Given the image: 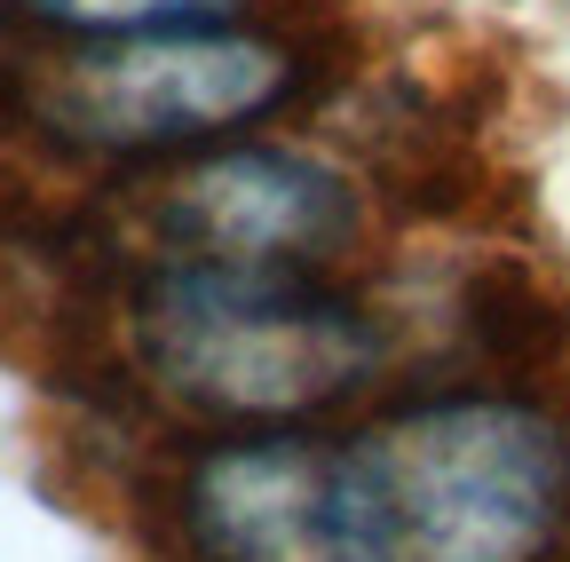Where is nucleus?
<instances>
[{
    "label": "nucleus",
    "mask_w": 570,
    "mask_h": 562,
    "mask_svg": "<svg viewBox=\"0 0 570 562\" xmlns=\"http://www.w3.org/2000/svg\"><path fill=\"white\" fill-rule=\"evenodd\" d=\"M341 562H547L570 531V428L523 396H428L333 436Z\"/></svg>",
    "instance_id": "f257e3e1"
},
{
    "label": "nucleus",
    "mask_w": 570,
    "mask_h": 562,
    "mask_svg": "<svg viewBox=\"0 0 570 562\" xmlns=\"http://www.w3.org/2000/svg\"><path fill=\"white\" fill-rule=\"evenodd\" d=\"M127 365L159 404L254 436L365 388L381 325L317 269L151 262L127 286Z\"/></svg>",
    "instance_id": "f03ea898"
},
{
    "label": "nucleus",
    "mask_w": 570,
    "mask_h": 562,
    "mask_svg": "<svg viewBox=\"0 0 570 562\" xmlns=\"http://www.w3.org/2000/svg\"><path fill=\"white\" fill-rule=\"evenodd\" d=\"M294 88H302V56L285 40L238 24H175V32L80 40L48 63H24L17 103L63 151L151 159L254 127Z\"/></svg>",
    "instance_id": "7ed1b4c3"
},
{
    "label": "nucleus",
    "mask_w": 570,
    "mask_h": 562,
    "mask_svg": "<svg viewBox=\"0 0 570 562\" xmlns=\"http://www.w3.org/2000/svg\"><path fill=\"white\" fill-rule=\"evenodd\" d=\"M142 230L159 238V262L325 269L356 246L365 206H356L348 175H333L309 151L230 144L142 183Z\"/></svg>",
    "instance_id": "20e7f679"
},
{
    "label": "nucleus",
    "mask_w": 570,
    "mask_h": 562,
    "mask_svg": "<svg viewBox=\"0 0 570 562\" xmlns=\"http://www.w3.org/2000/svg\"><path fill=\"white\" fill-rule=\"evenodd\" d=\"M175 523L190 562H341L333 436L254 428L183 467Z\"/></svg>",
    "instance_id": "39448f33"
},
{
    "label": "nucleus",
    "mask_w": 570,
    "mask_h": 562,
    "mask_svg": "<svg viewBox=\"0 0 570 562\" xmlns=\"http://www.w3.org/2000/svg\"><path fill=\"white\" fill-rule=\"evenodd\" d=\"M24 17L80 32V40H119V32H175V24H230L238 0H17Z\"/></svg>",
    "instance_id": "423d86ee"
},
{
    "label": "nucleus",
    "mask_w": 570,
    "mask_h": 562,
    "mask_svg": "<svg viewBox=\"0 0 570 562\" xmlns=\"http://www.w3.org/2000/svg\"><path fill=\"white\" fill-rule=\"evenodd\" d=\"M17 80H24V63L9 56V40H0V88H9V96H17Z\"/></svg>",
    "instance_id": "0eeeda50"
}]
</instances>
